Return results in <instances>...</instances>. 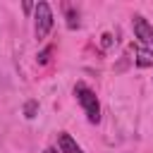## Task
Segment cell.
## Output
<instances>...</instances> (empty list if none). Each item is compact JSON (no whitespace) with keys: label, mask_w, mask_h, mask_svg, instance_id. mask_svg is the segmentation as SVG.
Returning <instances> with one entry per match:
<instances>
[{"label":"cell","mask_w":153,"mask_h":153,"mask_svg":"<svg viewBox=\"0 0 153 153\" xmlns=\"http://www.w3.org/2000/svg\"><path fill=\"white\" fill-rule=\"evenodd\" d=\"M74 96H76L79 105L84 108L88 122H91V124H98V122H100V105H98L96 93H93L86 84H76V86H74Z\"/></svg>","instance_id":"1"},{"label":"cell","mask_w":153,"mask_h":153,"mask_svg":"<svg viewBox=\"0 0 153 153\" xmlns=\"http://www.w3.org/2000/svg\"><path fill=\"white\" fill-rule=\"evenodd\" d=\"M36 38H45L53 29V10L48 2H36Z\"/></svg>","instance_id":"2"},{"label":"cell","mask_w":153,"mask_h":153,"mask_svg":"<svg viewBox=\"0 0 153 153\" xmlns=\"http://www.w3.org/2000/svg\"><path fill=\"white\" fill-rule=\"evenodd\" d=\"M131 26H134V33H136V38H139L141 43L153 45V26H151L143 17H134V19H131Z\"/></svg>","instance_id":"3"},{"label":"cell","mask_w":153,"mask_h":153,"mask_svg":"<svg viewBox=\"0 0 153 153\" xmlns=\"http://www.w3.org/2000/svg\"><path fill=\"white\" fill-rule=\"evenodd\" d=\"M57 146H60V153H84V151L76 146V141H74L67 131H62V134L57 136Z\"/></svg>","instance_id":"4"},{"label":"cell","mask_w":153,"mask_h":153,"mask_svg":"<svg viewBox=\"0 0 153 153\" xmlns=\"http://www.w3.org/2000/svg\"><path fill=\"white\" fill-rule=\"evenodd\" d=\"M136 65L139 67H151L153 65V48H136Z\"/></svg>","instance_id":"5"},{"label":"cell","mask_w":153,"mask_h":153,"mask_svg":"<svg viewBox=\"0 0 153 153\" xmlns=\"http://www.w3.org/2000/svg\"><path fill=\"white\" fill-rule=\"evenodd\" d=\"M36 112H38V103H36V100H26V105H24V117H26V120H33Z\"/></svg>","instance_id":"6"},{"label":"cell","mask_w":153,"mask_h":153,"mask_svg":"<svg viewBox=\"0 0 153 153\" xmlns=\"http://www.w3.org/2000/svg\"><path fill=\"white\" fill-rule=\"evenodd\" d=\"M67 17H69V19H67V26H69V29H76V26H79V19H76V14H74L72 10H67Z\"/></svg>","instance_id":"7"},{"label":"cell","mask_w":153,"mask_h":153,"mask_svg":"<svg viewBox=\"0 0 153 153\" xmlns=\"http://www.w3.org/2000/svg\"><path fill=\"white\" fill-rule=\"evenodd\" d=\"M50 53H53V48H45V50L38 55V62H41V65H45V62L50 60Z\"/></svg>","instance_id":"8"},{"label":"cell","mask_w":153,"mask_h":153,"mask_svg":"<svg viewBox=\"0 0 153 153\" xmlns=\"http://www.w3.org/2000/svg\"><path fill=\"white\" fill-rule=\"evenodd\" d=\"M100 45H103V48H110V45H112V36H110V33H103V41H100Z\"/></svg>","instance_id":"9"},{"label":"cell","mask_w":153,"mask_h":153,"mask_svg":"<svg viewBox=\"0 0 153 153\" xmlns=\"http://www.w3.org/2000/svg\"><path fill=\"white\" fill-rule=\"evenodd\" d=\"M43 153H57V151H53V148H45V151H43Z\"/></svg>","instance_id":"10"}]
</instances>
